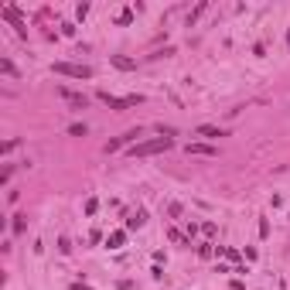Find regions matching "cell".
<instances>
[{
	"mask_svg": "<svg viewBox=\"0 0 290 290\" xmlns=\"http://www.w3.org/2000/svg\"><path fill=\"white\" fill-rule=\"evenodd\" d=\"M4 18H7L10 24H14V28H18V34H24V20H20V14L14 10V7H4Z\"/></svg>",
	"mask_w": 290,
	"mask_h": 290,
	"instance_id": "8992f818",
	"label": "cell"
},
{
	"mask_svg": "<svg viewBox=\"0 0 290 290\" xmlns=\"http://www.w3.org/2000/svg\"><path fill=\"white\" fill-rule=\"evenodd\" d=\"M0 72H7V76H18V68H14V65H10V62H7V58H4V62H0Z\"/></svg>",
	"mask_w": 290,
	"mask_h": 290,
	"instance_id": "7c38bea8",
	"label": "cell"
},
{
	"mask_svg": "<svg viewBox=\"0 0 290 290\" xmlns=\"http://www.w3.org/2000/svg\"><path fill=\"white\" fill-rule=\"evenodd\" d=\"M116 20H120V24H130V20H134V10H120V18H116Z\"/></svg>",
	"mask_w": 290,
	"mask_h": 290,
	"instance_id": "4fadbf2b",
	"label": "cell"
},
{
	"mask_svg": "<svg viewBox=\"0 0 290 290\" xmlns=\"http://www.w3.org/2000/svg\"><path fill=\"white\" fill-rule=\"evenodd\" d=\"M287 41H290V31H287Z\"/></svg>",
	"mask_w": 290,
	"mask_h": 290,
	"instance_id": "e0dca14e",
	"label": "cell"
},
{
	"mask_svg": "<svg viewBox=\"0 0 290 290\" xmlns=\"http://www.w3.org/2000/svg\"><path fill=\"white\" fill-rule=\"evenodd\" d=\"M222 256H226V260H239V252L232 250V246H226V250H222Z\"/></svg>",
	"mask_w": 290,
	"mask_h": 290,
	"instance_id": "2e32d148",
	"label": "cell"
},
{
	"mask_svg": "<svg viewBox=\"0 0 290 290\" xmlns=\"http://www.w3.org/2000/svg\"><path fill=\"white\" fill-rule=\"evenodd\" d=\"M188 154H194V157H215V147H208V144H188Z\"/></svg>",
	"mask_w": 290,
	"mask_h": 290,
	"instance_id": "5b68a950",
	"label": "cell"
},
{
	"mask_svg": "<svg viewBox=\"0 0 290 290\" xmlns=\"http://www.w3.org/2000/svg\"><path fill=\"white\" fill-rule=\"evenodd\" d=\"M68 134H72V136H86V126H82V123H76V126H72Z\"/></svg>",
	"mask_w": 290,
	"mask_h": 290,
	"instance_id": "9a60e30c",
	"label": "cell"
},
{
	"mask_svg": "<svg viewBox=\"0 0 290 290\" xmlns=\"http://www.w3.org/2000/svg\"><path fill=\"white\" fill-rule=\"evenodd\" d=\"M106 242H110V250H120V246L126 242V232H123V229H120V232H110V239H106Z\"/></svg>",
	"mask_w": 290,
	"mask_h": 290,
	"instance_id": "ba28073f",
	"label": "cell"
},
{
	"mask_svg": "<svg viewBox=\"0 0 290 290\" xmlns=\"http://www.w3.org/2000/svg\"><path fill=\"white\" fill-rule=\"evenodd\" d=\"M168 236H171V242H178V246H188V239H184V236H181V232H178V229H171V232H168Z\"/></svg>",
	"mask_w": 290,
	"mask_h": 290,
	"instance_id": "8fae6325",
	"label": "cell"
},
{
	"mask_svg": "<svg viewBox=\"0 0 290 290\" xmlns=\"http://www.w3.org/2000/svg\"><path fill=\"white\" fill-rule=\"evenodd\" d=\"M58 96L65 99L68 106H76V110H86V106H89V99L82 96V92H72V89H65V86H58Z\"/></svg>",
	"mask_w": 290,
	"mask_h": 290,
	"instance_id": "277c9868",
	"label": "cell"
},
{
	"mask_svg": "<svg viewBox=\"0 0 290 290\" xmlns=\"http://www.w3.org/2000/svg\"><path fill=\"white\" fill-rule=\"evenodd\" d=\"M99 99H102V102H106V106H110V110H126V106H134V102H140V96H110V92H106V89H102V92H99Z\"/></svg>",
	"mask_w": 290,
	"mask_h": 290,
	"instance_id": "3957f363",
	"label": "cell"
},
{
	"mask_svg": "<svg viewBox=\"0 0 290 290\" xmlns=\"http://www.w3.org/2000/svg\"><path fill=\"white\" fill-rule=\"evenodd\" d=\"M55 76H68V78H92L89 65H76V62H55Z\"/></svg>",
	"mask_w": 290,
	"mask_h": 290,
	"instance_id": "7a4b0ae2",
	"label": "cell"
},
{
	"mask_svg": "<svg viewBox=\"0 0 290 290\" xmlns=\"http://www.w3.org/2000/svg\"><path fill=\"white\" fill-rule=\"evenodd\" d=\"M110 62H113L116 68H123V72H130V68H134V65H136V62H130V58H123V55H113V58H110Z\"/></svg>",
	"mask_w": 290,
	"mask_h": 290,
	"instance_id": "9c48e42d",
	"label": "cell"
},
{
	"mask_svg": "<svg viewBox=\"0 0 290 290\" xmlns=\"http://www.w3.org/2000/svg\"><path fill=\"white\" fill-rule=\"evenodd\" d=\"M198 136H208V140H218V136H226V134H222L218 126H208V123H205V126H198Z\"/></svg>",
	"mask_w": 290,
	"mask_h": 290,
	"instance_id": "52a82bcc",
	"label": "cell"
},
{
	"mask_svg": "<svg viewBox=\"0 0 290 290\" xmlns=\"http://www.w3.org/2000/svg\"><path fill=\"white\" fill-rule=\"evenodd\" d=\"M14 232H18V236L24 232V215H14Z\"/></svg>",
	"mask_w": 290,
	"mask_h": 290,
	"instance_id": "5bb4252c",
	"label": "cell"
},
{
	"mask_svg": "<svg viewBox=\"0 0 290 290\" xmlns=\"http://www.w3.org/2000/svg\"><path fill=\"white\" fill-rule=\"evenodd\" d=\"M171 147H174L171 136H154V140H144V144L130 147V157H154V154H164V150H171Z\"/></svg>",
	"mask_w": 290,
	"mask_h": 290,
	"instance_id": "6da1fadb",
	"label": "cell"
},
{
	"mask_svg": "<svg viewBox=\"0 0 290 290\" xmlns=\"http://www.w3.org/2000/svg\"><path fill=\"white\" fill-rule=\"evenodd\" d=\"M144 218H147V215H144V212H136L134 218H126V229H140V226H144Z\"/></svg>",
	"mask_w": 290,
	"mask_h": 290,
	"instance_id": "30bf717a",
	"label": "cell"
}]
</instances>
